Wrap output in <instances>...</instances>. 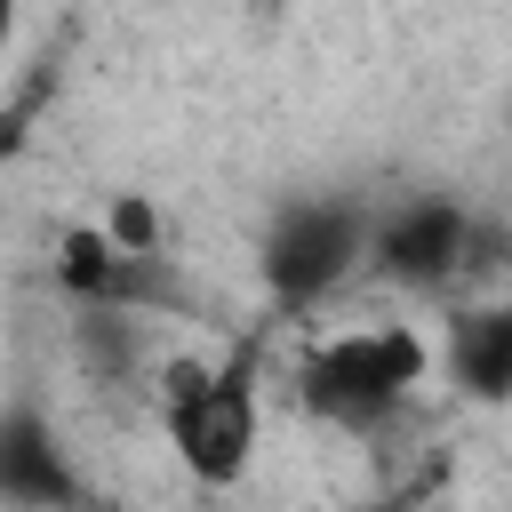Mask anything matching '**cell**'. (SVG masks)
Wrapping results in <instances>:
<instances>
[{"label":"cell","instance_id":"cell-1","mask_svg":"<svg viewBox=\"0 0 512 512\" xmlns=\"http://www.w3.org/2000/svg\"><path fill=\"white\" fill-rule=\"evenodd\" d=\"M424 368H432V344L408 320H360V328H336V336L304 344V360L288 368V392L312 424L368 440L416 400Z\"/></svg>","mask_w":512,"mask_h":512},{"label":"cell","instance_id":"cell-2","mask_svg":"<svg viewBox=\"0 0 512 512\" xmlns=\"http://www.w3.org/2000/svg\"><path fill=\"white\" fill-rule=\"evenodd\" d=\"M256 424H264L256 344H240L232 360H168L160 368V432L200 488H232L256 464Z\"/></svg>","mask_w":512,"mask_h":512},{"label":"cell","instance_id":"cell-3","mask_svg":"<svg viewBox=\"0 0 512 512\" xmlns=\"http://www.w3.org/2000/svg\"><path fill=\"white\" fill-rule=\"evenodd\" d=\"M496 264V232L448 200V192H416V200H392V208H368V248H360V272L392 280V288H416V296H440L456 288L464 272Z\"/></svg>","mask_w":512,"mask_h":512},{"label":"cell","instance_id":"cell-4","mask_svg":"<svg viewBox=\"0 0 512 512\" xmlns=\"http://www.w3.org/2000/svg\"><path fill=\"white\" fill-rule=\"evenodd\" d=\"M360 248H368V208L344 192H304L264 224L256 272H264L280 312H312L360 272Z\"/></svg>","mask_w":512,"mask_h":512},{"label":"cell","instance_id":"cell-5","mask_svg":"<svg viewBox=\"0 0 512 512\" xmlns=\"http://www.w3.org/2000/svg\"><path fill=\"white\" fill-rule=\"evenodd\" d=\"M56 288L80 312H128V320H160V312H192V280L176 272L168 248H120L96 224H64L56 240Z\"/></svg>","mask_w":512,"mask_h":512},{"label":"cell","instance_id":"cell-6","mask_svg":"<svg viewBox=\"0 0 512 512\" xmlns=\"http://www.w3.org/2000/svg\"><path fill=\"white\" fill-rule=\"evenodd\" d=\"M80 496H88V480L64 456L56 424L32 400L0 408V512H80Z\"/></svg>","mask_w":512,"mask_h":512},{"label":"cell","instance_id":"cell-7","mask_svg":"<svg viewBox=\"0 0 512 512\" xmlns=\"http://www.w3.org/2000/svg\"><path fill=\"white\" fill-rule=\"evenodd\" d=\"M448 384L480 408H496L512 392V312L504 304H472L448 320Z\"/></svg>","mask_w":512,"mask_h":512},{"label":"cell","instance_id":"cell-8","mask_svg":"<svg viewBox=\"0 0 512 512\" xmlns=\"http://www.w3.org/2000/svg\"><path fill=\"white\" fill-rule=\"evenodd\" d=\"M96 232H104V240H120V248H144V256H152V248H168V232H160V208H152L144 192H120V200L96 216Z\"/></svg>","mask_w":512,"mask_h":512},{"label":"cell","instance_id":"cell-9","mask_svg":"<svg viewBox=\"0 0 512 512\" xmlns=\"http://www.w3.org/2000/svg\"><path fill=\"white\" fill-rule=\"evenodd\" d=\"M32 120H40V88H24V96H8V104H0V168L32 144Z\"/></svg>","mask_w":512,"mask_h":512},{"label":"cell","instance_id":"cell-10","mask_svg":"<svg viewBox=\"0 0 512 512\" xmlns=\"http://www.w3.org/2000/svg\"><path fill=\"white\" fill-rule=\"evenodd\" d=\"M8 40H16V0H0V56H8Z\"/></svg>","mask_w":512,"mask_h":512},{"label":"cell","instance_id":"cell-11","mask_svg":"<svg viewBox=\"0 0 512 512\" xmlns=\"http://www.w3.org/2000/svg\"><path fill=\"white\" fill-rule=\"evenodd\" d=\"M80 512H128V504H112V496H96V488H88V496H80Z\"/></svg>","mask_w":512,"mask_h":512}]
</instances>
